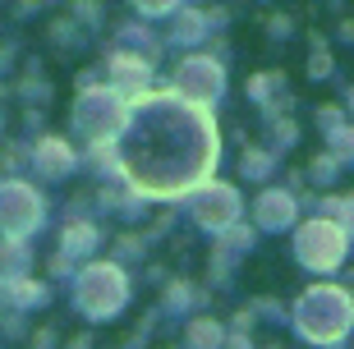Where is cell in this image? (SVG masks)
Listing matches in <instances>:
<instances>
[{
  "instance_id": "cell-5",
  "label": "cell",
  "mask_w": 354,
  "mask_h": 349,
  "mask_svg": "<svg viewBox=\"0 0 354 349\" xmlns=\"http://www.w3.org/2000/svg\"><path fill=\"white\" fill-rule=\"evenodd\" d=\"M198 220L207 230H230L239 220V194L230 184H207V194L198 198Z\"/></svg>"
},
{
  "instance_id": "cell-7",
  "label": "cell",
  "mask_w": 354,
  "mask_h": 349,
  "mask_svg": "<svg viewBox=\"0 0 354 349\" xmlns=\"http://www.w3.org/2000/svg\"><path fill=\"white\" fill-rule=\"evenodd\" d=\"M327 142H331V156H336V161H354V124H341V129L336 133H327Z\"/></svg>"
},
{
  "instance_id": "cell-10",
  "label": "cell",
  "mask_w": 354,
  "mask_h": 349,
  "mask_svg": "<svg viewBox=\"0 0 354 349\" xmlns=\"http://www.w3.org/2000/svg\"><path fill=\"white\" fill-rule=\"evenodd\" d=\"M308 170H313V184H331V180H336V170H341V161L327 152V156H317Z\"/></svg>"
},
{
  "instance_id": "cell-12",
  "label": "cell",
  "mask_w": 354,
  "mask_h": 349,
  "mask_svg": "<svg viewBox=\"0 0 354 349\" xmlns=\"http://www.w3.org/2000/svg\"><path fill=\"white\" fill-rule=\"evenodd\" d=\"M345 102H350V115H354V88H350V97H345Z\"/></svg>"
},
{
  "instance_id": "cell-1",
  "label": "cell",
  "mask_w": 354,
  "mask_h": 349,
  "mask_svg": "<svg viewBox=\"0 0 354 349\" xmlns=\"http://www.w3.org/2000/svg\"><path fill=\"white\" fill-rule=\"evenodd\" d=\"M221 156V133L207 106L184 97H143L133 102L120 129V161L138 194L180 198L212 175Z\"/></svg>"
},
{
  "instance_id": "cell-6",
  "label": "cell",
  "mask_w": 354,
  "mask_h": 349,
  "mask_svg": "<svg viewBox=\"0 0 354 349\" xmlns=\"http://www.w3.org/2000/svg\"><path fill=\"white\" fill-rule=\"evenodd\" d=\"M253 216H258L263 230H290V225L299 220V202H295V194H286V189H267V194L253 202Z\"/></svg>"
},
{
  "instance_id": "cell-3",
  "label": "cell",
  "mask_w": 354,
  "mask_h": 349,
  "mask_svg": "<svg viewBox=\"0 0 354 349\" xmlns=\"http://www.w3.org/2000/svg\"><path fill=\"white\" fill-rule=\"evenodd\" d=\"M345 248H350V234L327 216H313L295 230V258L308 272H336L345 262Z\"/></svg>"
},
{
  "instance_id": "cell-9",
  "label": "cell",
  "mask_w": 354,
  "mask_h": 349,
  "mask_svg": "<svg viewBox=\"0 0 354 349\" xmlns=\"http://www.w3.org/2000/svg\"><path fill=\"white\" fill-rule=\"evenodd\" d=\"M239 166H244V175H249V180H263L267 170H272V156H267V152H244V161H239Z\"/></svg>"
},
{
  "instance_id": "cell-11",
  "label": "cell",
  "mask_w": 354,
  "mask_h": 349,
  "mask_svg": "<svg viewBox=\"0 0 354 349\" xmlns=\"http://www.w3.org/2000/svg\"><path fill=\"white\" fill-rule=\"evenodd\" d=\"M143 10H166V5H175V0H138Z\"/></svg>"
},
{
  "instance_id": "cell-2",
  "label": "cell",
  "mask_w": 354,
  "mask_h": 349,
  "mask_svg": "<svg viewBox=\"0 0 354 349\" xmlns=\"http://www.w3.org/2000/svg\"><path fill=\"white\" fill-rule=\"evenodd\" d=\"M295 326L313 345H336L354 326V294L345 285H308L295 303Z\"/></svg>"
},
{
  "instance_id": "cell-8",
  "label": "cell",
  "mask_w": 354,
  "mask_h": 349,
  "mask_svg": "<svg viewBox=\"0 0 354 349\" xmlns=\"http://www.w3.org/2000/svg\"><path fill=\"white\" fill-rule=\"evenodd\" d=\"M308 74L313 78H327L331 74V55H327V41L313 37V51H308Z\"/></svg>"
},
{
  "instance_id": "cell-4",
  "label": "cell",
  "mask_w": 354,
  "mask_h": 349,
  "mask_svg": "<svg viewBox=\"0 0 354 349\" xmlns=\"http://www.w3.org/2000/svg\"><path fill=\"white\" fill-rule=\"evenodd\" d=\"M175 88H180V97L184 102H216L221 97V88H225V69L216 65V60H189V65L180 69V78H175Z\"/></svg>"
}]
</instances>
